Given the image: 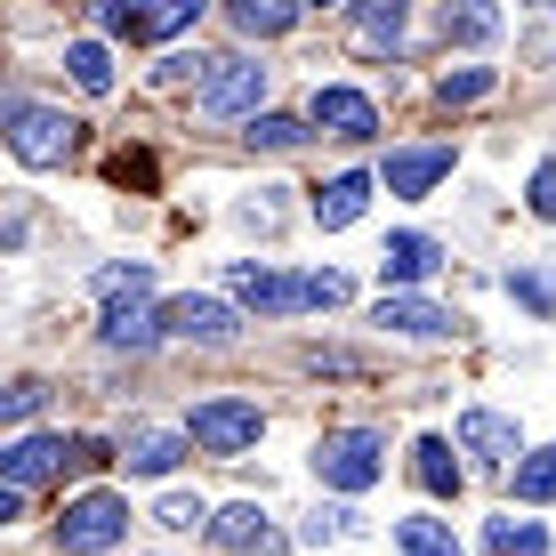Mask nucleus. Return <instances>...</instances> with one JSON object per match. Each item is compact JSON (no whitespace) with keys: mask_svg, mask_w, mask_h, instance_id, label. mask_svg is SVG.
<instances>
[{"mask_svg":"<svg viewBox=\"0 0 556 556\" xmlns=\"http://www.w3.org/2000/svg\"><path fill=\"white\" fill-rule=\"evenodd\" d=\"M315 476L331 492H371L379 476H388V435L379 428H339L315 444Z\"/></svg>","mask_w":556,"mask_h":556,"instance_id":"1","label":"nucleus"},{"mask_svg":"<svg viewBox=\"0 0 556 556\" xmlns=\"http://www.w3.org/2000/svg\"><path fill=\"white\" fill-rule=\"evenodd\" d=\"M129 541V501L122 492H81V501H65L56 516V548L65 556H105Z\"/></svg>","mask_w":556,"mask_h":556,"instance_id":"2","label":"nucleus"},{"mask_svg":"<svg viewBox=\"0 0 556 556\" xmlns=\"http://www.w3.org/2000/svg\"><path fill=\"white\" fill-rule=\"evenodd\" d=\"M258 105H266V65H251V56H210V73L194 89L202 122H251Z\"/></svg>","mask_w":556,"mask_h":556,"instance_id":"3","label":"nucleus"},{"mask_svg":"<svg viewBox=\"0 0 556 556\" xmlns=\"http://www.w3.org/2000/svg\"><path fill=\"white\" fill-rule=\"evenodd\" d=\"M258 435H266V412L242 404V395H210V404H194V419H186V444H202L218 459L258 452Z\"/></svg>","mask_w":556,"mask_h":556,"instance_id":"4","label":"nucleus"},{"mask_svg":"<svg viewBox=\"0 0 556 556\" xmlns=\"http://www.w3.org/2000/svg\"><path fill=\"white\" fill-rule=\"evenodd\" d=\"M226 291L251 315H306V275H282V266H258V258L226 266Z\"/></svg>","mask_w":556,"mask_h":556,"instance_id":"5","label":"nucleus"},{"mask_svg":"<svg viewBox=\"0 0 556 556\" xmlns=\"http://www.w3.org/2000/svg\"><path fill=\"white\" fill-rule=\"evenodd\" d=\"M162 339H194V348H235V339H242V315H235L226 299L186 291V299H169V306H162Z\"/></svg>","mask_w":556,"mask_h":556,"instance_id":"6","label":"nucleus"},{"mask_svg":"<svg viewBox=\"0 0 556 556\" xmlns=\"http://www.w3.org/2000/svg\"><path fill=\"white\" fill-rule=\"evenodd\" d=\"M73 129H81V122H65L56 105H25L9 122V146H16V162H25V169H56L73 153Z\"/></svg>","mask_w":556,"mask_h":556,"instance_id":"7","label":"nucleus"},{"mask_svg":"<svg viewBox=\"0 0 556 556\" xmlns=\"http://www.w3.org/2000/svg\"><path fill=\"white\" fill-rule=\"evenodd\" d=\"M306 122H315L323 138H348V146L379 138V105L363 98V89H348V81H323V89H315V105H306Z\"/></svg>","mask_w":556,"mask_h":556,"instance_id":"8","label":"nucleus"},{"mask_svg":"<svg viewBox=\"0 0 556 556\" xmlns=\"http://www.w3.org/2000/svg\"><path fill=\"white\" fill-rule=\"evenodd\" d=\"M202 16V0H105V33L122 41H162V33H186Z\"/></svg>","mask_w":556,"mask_h":556,"instance_id":"9","label":"nucleus"},{"mask_svg":"<svg viewBox=\"0 0 556 556\" xmlns=\"http://www.w3.org/2000/svg\"><path fill=\"white\" fill-rule=\"evenodd\" d=\"M371 323H379V331H395V339H452L459 331L452 306H435V299H419V291H379Z\"/></svg>","mask_w":556,"mask_h":556,"instance_id":"10","label":"nucleus"},{"mask_svg":"<svg viewBox=\"0 0 556 556\" xmlns=\"http://www.w3.org/2000/svg\"><path fill=\"white\" fill-rule=\"evenodd\" d=\"M444 178H452V146H404V153H388V169H379V186H388L395 202H428Z\"/></svg>","mask_w":556,"mask_h":556,"instance_id":"11","label":"nucleus"},{"mask_svg":"<svg viewBox=\"0 0 556 556\" xmlns=\"http://www.w3.org/2000/svg\"><path fill=\"white\" fill-rule=\"evenodd\" d=\"M73 459L65 435H16V444H0V484H16V492H33L41 476H56Z\"/></svg>","mask_w":556,"mask_h":556,"instance_id":"12","label":"nucleus"},{"mask_svg":"<svg viewBox=\"0 0 556 556\" xmlns=\"http://www.w3.org/2000/svg\"><path fill=\"white\" fill-rule=\"evenodd\" d=\"M98 339L113 355H146L153 339H162V315H153L146 299H105V323H98Z\"/></svg>","mask_w":556,"mask_h":556,"instance_id":"13","label":"nucleus"},{"mask_svg":"<svg viewBox=\"0 0 556 556\" xmlns=\"http://www.w3.org/2000/svg\"><path fill=\"white\" fill-rule=\"evenodd\" d=\"M435 266H444V242H435V235H388V251H379L388 291H412V282H428Z\"/></svg>","mask_w":556,"mask_h":556,"instance_id":"14","label":"nucleus"},{"mask_svg":"<svg viewBox=\"0 0 556 556\" xmlns=\"http://www.w3.org/2000/svg\"><path fill=\"white\" fill-rule=\"evenodd\" d=\"M435 33H444V49H492L501 41V0H444Z\"/></svg>","mask_w":556,"mask_h":556,"instance_id":"15","label":"nucleus"},{"mask_svg":"<svg viewBox=\"0 0 556 556\" xmlns=\"http://www.w3.org/2000/svg\"><path fill=\"white\" fill-rule=\"evenodd\" d=\"M459 452H476V459H516V452H525V435H516L508 412H459Z\"/></svg>","mask_w":556,"mask_h":556,"instance_id":"16","label":"nucleus"},{"mask_svg":"<svg viewBox=\"0 0 556 556\" xmlns=\"http://www.w3.org/2000/svg\"><path fill=\"white\" fill-rule=\"evenodd\" d=\"M371 169H348V178H331V186H323V194H315V226H323V235H339V226H355L363 218V202H371Z\"/></svg>","mask_w":556,"mask_h":556,"instance_id":"17","label":"nucleus"},{"mask_svg":"<svg viewBox=\"0 0 556 556\" xmlns=\"http://www.w3.org/2000/svg\"><path fill=\"white\" fill-rule=\"evenodd\" d=\"M122 459H129V476H169L186 459V428H138L122 444Z\"/></svg>","mask_w":556,"mask_h":556,"instance_id":"18","label":"nucleus"},{"mask_svg":"<svg viewBox=\"0 0 556 556\" xmlns=\"http://www.w3.org/2000/svg\"><path fill=\"white\" fill-rule=\"evenodd\" d=\"M226 16H235L242 41H282L299 25V0H226Z\"/></svg>","mask_w":556,"mask_h":556,"instance_id":"19","label":"nucleus"},{"mask_svg":"<svg viewBox=\"0 0 556 556\" xmlns=\"http://www.w3.org/2000/svg\"><path fill=\"white\" fill-rule=\"evenodd\" d=\"M508 484H516V501H525V508H548V501H556V444L516 452V459H508Z\"/></svg>","mask_w":556,"mask_h":556,"instance_id":"20","label":"nucleus"},{"mask_svg":"<svg viewBox=\"0 0 556 556\" xmlns=\"http://www.w3.org/2000/svg\"><path fill=\"white\" fill-rule=\"evenodd\" d=\"M412 468H419V484H428L435 501H459V459H452L444 435H419V444H412Z\"/></svg>","mask_w":556,"mask_h":556,"instance_id":"21","label":"nucleus"},{"mask_svg":"<svg viewBox=\"0 0 556 556\" xmlns=\"http://www.w3.org/2000/svg\"><path fill=\"white\" fill-rule=\"evenodd\" d=\"M404 9H412V0H355L363 49H395V41H404Z\"/></svg>","mask_w":556,"mask_h":556,"instance_id":"22","label":"nucleus"},{"mask_svg":"<svg viewBox=\"0 0 556 556\" xmlns=\"http://www.w3.org/2000/svg\"><path fill=\"white\" fill-rule=\"evenodd\" d=\"M395 548H404V556H459L444 516H395Z\"/></svg>","mask_w":556,"mask_h":556,"instance_id":"23","label":"nucleus"},{"mask_svg":"<svg viewBox=\"0 0 556 556\" xmlns=\"http://www.w3.org/2000/svg\"><path fill=\"white\" fill-rule=\"evenodd\" d=\"M306 129H315V122H299V113H251V129H242V138H251L258 153H291V146H306Z\"/></svg>","mask_w":556,"mask_h":556,"instance_id":"24","label":"nucleus"},{"mask_svg":"<svg viewBox=\"0 0 556 556\" xmlns=\"http://www.w3.org/2000/svg\"><path fill=\"white\" fill-rule=\"evenodd\" d=\"M484 548H492V556H541V548H548V532L532 525V516H492Z\"/></svg>","mask_w":556,"mask_h":556,"instance_id":"25","label":"nucleus"},{"mask_svg":"<svg viewBox=\"0 0 556 556\" xmlns=\"http://www.w3.org/2000/svg\"><path fill=\"white\" fill-rule=\"evenodd\" d=\"M258 532H266L258 501H235V508H218V516H210V541H218V548H251Z\"/></svg>","mask_w":556,"mask_h":556,"instance_id":"26","label":"nucleus"},{"mask_svg":"<svg viewBox=\"0 0 556 556\" xmlns=\"http://www.w3.org/2000/svg\"><path fill=\"white\" fill-rule=\"evenodd\" d=\"M65 65H73V81H81L89 98H105V89H113V49H105V41H73Z\"/></svg>","mask_w":556,"mask_h":556,"instance_id":"27","label":"nucleus"},{"mask_svg":"<svg viewBox=\"0 0 556 556\" xmlns=\"http://www.w3.org/2000/svg\"><path fill=\"white\" fill-rule=\"evenodd\" d=\"M435 98H444V105H476V98H492V65H459V73H444V81H435Z\"/></svg>","mask_w":556,"mask_h":556,"instance_id":"28","label":"nucleus"},{"mask_svg":"<svg viewBox=\"0 0 556 556\" xmlns=\"http://www.w3.org/2000/svg\"><path fill=\"white\" fill-rule=\"evenodd\" d=\"M153 525H169V532H194V525H210V508H202V492H162Z\"/></svg>","mask_w":556,"mask_h":556,"instance_id":"29","label":"nucleus"},{"mask_svg":"<svg viewBox=\"0 0 556 556\" xmlns=\"http://www.w3.org/2000/svg\"><path fill=\"white\" fill-rule=\"evenodd\" d=\"M98 291H105V299H146V291H153V266H146V258L105 266V275H98Z\"/></svg>","mask_w":556,"mask_h":556,"instance_id":"30","label":"nucleus"},{"mask_svg":"<svg viewBox=\"0 0 556 556\" xmlns=\"http://www.w3.org/2000/svg\"><path fill=\"white\" fill-rule=\"evenodd\" d=\"M41 404H49L41 379H9V388H0V428H9V419H33Z\"/></svg>","mask_w":556,"mask_h":556,"instance_id":"31","label":"nucleus"},{"mask_svg":"<svg viewBox=\"0 0 556 556\" xmlns=\"http://www.w3.org/2000/svg\"><path fill=\"white\" fill-rule=\"evenodd\" d=\"M508 299H525L532 315H556V275H508Z\"/></svg>","mask_w":556,"mask_h":556,"instance_id":"32","label":"nucleus"},{"mask_svg":"<svg viewBox=\"0 0 556 556\" xmlns=\"http://www.w3.org/2000/svg\"><path fill=\"white\" fill-rule=\"evenodd\" d=\"M202 73H210V56H202V49H169L153 81H162V89H178V81H202Z\"/></svg>","mask_w":556,"mask_h":556,"instance_id":"33","label":"nucleus"},{"mask_svg":"<svg viewBox=\"0 0 556 556\" xmlns=\"http://www.w3.org/2000/svg\"><path fill=\"white\" fill-rule=\"evenodd\" d=\"M339 532H348V508H315V516L299 525V541H306V548H331Z\"/></svg>","mask_w":556,"mask_h":556,"instance_id":"34","label":"nucleus"},{"mask_svg":"<svg viewBox=\"0 0 556 556\" xmlns=\"http://www.w3.org/2000/svg\"><path fill=\"white\" fill-rule=\"evenodd\" d=\"M348 299H355L348 275H331V266H323V275H306V306H348Z\"/></svg>","mask_w":556,"mask_h":556,"instance_id":"35","label":"nucleus"},{"mask_svg":"<svg viewBox=\"0 0 556 556\" xmlns=\"http://www.w3.org/2000/svg\"><path fill=\"white\" fill-rule=\"evenodd\" d=\"M525 202H532V218H556V162H541V169H532Z\"/></svg>","mask_w":556,"mask_h":556,"instance_id":"36","label":"nucleus"},{"mask_svg":"<svg viewBox=\"0 0 556 556\" xmlns=\"http://www.w3.org/2000/svg\"><path fill=\"white\" fill-rule=\"evenodd\" d=\"M306 371H331V379H348V371H363V355H348V348H315V355H306Z\"/></svg>","mask_w":556,"mask_h":556,"instance_id":"37","label":"nucleus"},{"mask_svg":"<svg viewBox=\"0 0 556 556\" xmlns=\"http://www.w3.org/2000/svg\"><path fill=\"white\" fill-rule=\"evenodd\" d=\"M105 459H122L105 435H73V468H105Z\"/></svg>","mask_w":556,"mask_h":556,"instance_id":"38","label":"nucleus"},{"mask_svg":"<svg viewBox=\"0 0 556 556\" xmlns=\"http://www.w3.org/2000/svg\"><path fill=\"white\" fill-rule=\"evenodd\" d=\"M16 516H25V492H16V484H0V525H16Z\"/></svg>","mask_w":556,"mask_h":556,"instance_id":"39","label":"nucleus"},{"mask_svg":"<svg viewBox=\"0 0 556 556\" xmlns=\"http://www.w3.org/2000/svg\"><path fill=\"white\" fill-rule=\"evenodd\" d=\"M299 9H339V0H299Z\"/></svg>","mask_w":556,"mask_h":556,"instance_id":"40","label":"nucleus"}]
</instances>
